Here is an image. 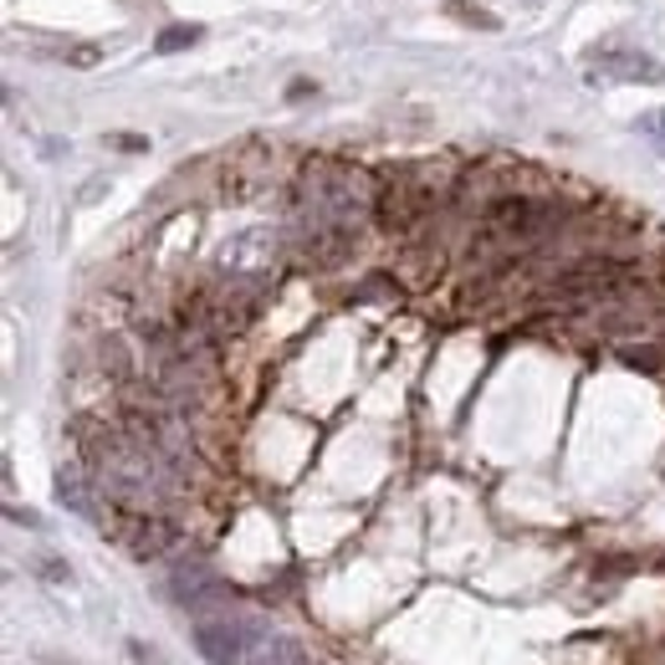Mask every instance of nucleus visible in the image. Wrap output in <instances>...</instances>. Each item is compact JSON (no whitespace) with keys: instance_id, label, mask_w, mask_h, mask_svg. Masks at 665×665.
<instances>
[{"instance_id":"1","label":"nucleus","mask_w":665,"mask_h":665,"mask_svg":"<svg viewBox=\"0 0 665 665\" xmlns=\"http://www.w3.org/2000/svg\"><path fill=\"white\" fill-rule=\"evenodd\" d=\"M82 461H88V477H93L98 492H108L119 507H133V512L160 507L174 492V477H180V466L129 426L93 430L82 440Z\"/></svg>"},{"instance_id":"2","label":"nucleus","mask_w":665,"mask_h":665,"mask_svg":"<svg viewBox=\"0 0 665 665\" xmlns=\"http://www.w3.org/2000/svg\"><path fill=\"white\" fill-rule=\"evenodd\" d=\"M559 221H563V205L543 195H497L481 211V231L492 241H507V246L543 241L548 231H559Z\"/></svg>"},{"instance_id":"3","label":"nucleus","mask_w":665,"mask_h":665,"mask_svg":"<svg viewBox=\"0 0 665 665\" xmlns=\"http://www.w3.org/2000/svg\"><path fill=\"white\" fill-rule=\"evenodd\" d=\"M195 651L211 665H246L256 651V620H246L231 604L211 614H195Z\"/></svg>"},{"instance_id":"4","label":"nucleus","mask_w":665,"mask_h":665,"mask_svg":"<svg viewBox=\"0 0 665 665\" xmlns=\"http://www.w3.org/2000/svg\"><path fill=\"white\" fill-rule=\"evenodd\" d=\"M589 78L594 82H661L665 72L655 66L651 52L640 47H620V41H604L589 52Z\"/></svg>"},{"instance_id":"5","label":"nucleus","mask_w":665,"mask_h":665,"mask_svg":"<svg viewBox=\"0 0 665 665\" xmlns=\"http://www.w3.org/2000/svg\"><path fill=\"white\" fill-rule=\"evenodd\" d=\"M170 589H174V598H180L190 614H211V610H226V604H231V584L215 569H205V563H185V569H174Z\"/></svg>"},{"instance_id":"6","label":"nucleus","mask_w":665,"mask_h":665,"mask_svg":"<svg viewBox=\"0 0 665 665\" xmlns=\"http://www.w3.org/2000/svg\"><path fill=\"white\" fill-rule=\"evenodd\" d=\"M246 665H307V655L297 651L293 640H272V635H266L262 645L252 651V661H246Z\"/></svg>"},{"instance_id":"7","label":"nucleus","mask_w":665,"mask_h":665,"mask_svg":"<svg viewBox=\"0 0 665 665\" xmlns=\"http://www.w3.org/2000/svg\"><path fill=\"white\" fill-rule=\"evenodd\" d=\"M57 497H62L72 512H82V518H93V502H88V487H82V471H72V466H62L57 471Z\"/></svg>"},{"instance_id":"8","label":"nucleus","mask_w":665,"mask_h":665,"mask_svg":"<svg viewBox=\"0 0 665 665\" xmlns=\"http://www.w3.org/2000/svg\"><path fill=\"white\" fill-rule=\"evenodd\" d=\"M635 133H645L655 149L665 154V108H655V113H640L635 119Z\"/></svg>"},{"instance_id":"9","label":"nucleus","mask_w":665,"mask_h":665,"mask_svg":"<svg viewBox=\"0 0 665 665\" xmlns=\"http://www.w3.org/2000/svg\"><path fill=\"white\" fill-rule=\"evenodd\" d=\"M185 41H195V31H170V37H164V47H185Z\"/></svg>"}]
</instances>
